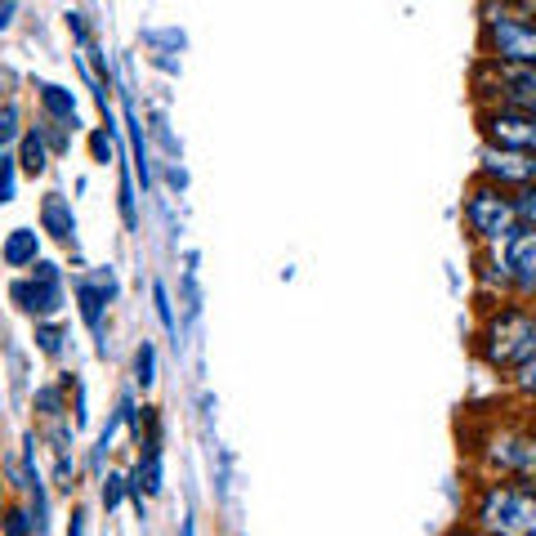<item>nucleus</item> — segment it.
I'll return each instance as SVG.
<instances>
[{
    "mask_svg": "<svg viewBox=\"0 0 536 536\" xmlns=\"http://www.w3.org/2000/svg\"><path fill=\"white\" fill-rule=\"evenodd\" d=\"M474 519L487 536H536V487L492 483L478 496Z\"/></svg>",
    "mask_w": 536,
    "mask_h": 536,
    "instance_id": "nucleus-1",
    "label": "nucleus"
},
{
    "mask_svg": "<svg viewBox=\"0 0 536 536\" xmlns=\"http://www.w3.org/2000/svg\"><path fill=\"white\" fill-rule=\"evenodd\" d=\"M478 349H483L487 367H514L519 371L528 358H536V313H523V309L496 313V318L487 322Z\"/></svg>",
    "mask_w": 536,
    "mask_h": 536,
    "instance_id": "nucleus-2",
    "label": "nucleus"
},
{
    "mask_svg": "<svg viewBox=\"0 0 536 536\" xmlns=\"http://www.w3.org/2000/svg\"><path fill=\"white\" fill-rule=\"evenodd\" d=\"M483 50L492 54V63H523L536 67V27L523 23L510 9L483 5Z\"/></svg>",
    "mask_w": 536,
    "mask_h": 536,
    "instance_id": "nucleus-3",
    "label": "nucleus"
},
{
    "mask_svg": "<svg viewBox=\"0 0 536 536\" xmlns=\"http://www.w3.org/2000/svg\"><path fill=\"white\" fill-rule=\"evenodd\" d=\"M465 224H469V233H474L478 242L501 246L505 237L519 228V210H514V197L505 193V188H496V184L474 188V193L465 197Z\"/></svg>",
    "mask_w": 536,
    "mask_h": 536,
    "instance_id": "nucleus-4",
    "label": "nucleus"
},
{
    "mask_svg": "<svg viewBox=\"0 0 536 536\" xmlns=\"http://www.w3.org/2000/svg\"><path fill=\"white\" fill-rule=\"evenodd\" d=\"M32 268H36L32 277H23V282L9 286V300H14L23 313H32V318H50V313L63 309L59 264H32Z\"/></svg>",
    "mask_w": 536,
    "mask_h": 536,
    "instance_id": "nucleus-5",
    "label": "nucleus"
},
{
    "mask_svg": "<svg viewBox=\"0 0 536 536\" xmlns=\"http://www.w3.org/2000/svg\"><path fill=\"white\" fill-rule=\"evenodd\" d=\"M496 268L501 277L523 295H536V228L519 224L510 237L501 242V255H496Z\"/></svg>",
    "mask_w": 536,
    "mask_h": 536,
    "instance_id": "nucleus-6",
    "label": "nucleus"
},
{
    "mask_svg": "<svg viewBox=\"0 0 536 536\" xmlns=\"http://www.w3.org/2000/svg\"><path fill=\"white\" fill-rule=\"evenodd\" d=\"M478 76H492L496 94H501V108H514V112L536 117V67L492 63V67H478Z\"/></svg>",
    "mask_w": 536,
    "mask_h": 536,
    "instance_id": "nucleus-7",
    "label": "nucleus"
},
{
    "mask_svg": "<svg viewBox=\"0 0 536 536\" xmlns=\"http://www.w3.org/2000/svg\"><path fill=\"white\" fill-rule=\"evenodd\" d=\"M483 134H487V143H492V148L532 152V157H536V117H528V112H514V108L483 112Z\"/></svg>",
    "mask_w": 536,
    "mask_h": 536,
    "instance_id": "nucleus-8",
    "label": "nucleus"
},
{
    "mask_svg": "<svg viewBox=\"0 0 536 536\" xmlns=\"http://www.w3.org/2000/svg\"><path fill=\"white\" fill-rule=\"evenodd\" d=\"M483 175L492 179L496 188H505V184L528 188V184H536V157H532V152L487 148V152H483Z\"/></svg>",
    "mask_w": 536,
    "mask_h": 536,
    "instance_id": "nucleus-9",
    "label": "nucleus"
},
{
    "mask_svg": "<svg viewBox=\"0 0 536 536\" xmlns=\"http://www.w3.org/2000/svg\"><path fill=\"white\" fill-rule=\"evenodd\" d=\"M76 300H81V318L90 322V331H99L103 309L117 300V277H112V268H99V273L81 277V282H76Z\"/></svg>",
    "mask_w": 536,
    "mask_h": 536,
    "instance_id": "nucleus-10",
    "label": "nucleus"
},
{
    "mask_svg": "<svg viewBox=\"0 0 536 536\" xmlns=\"http://www.w3.org/2000/svg\"><path fill=\"white\" fill-rule=\"evenodd\" d=\"M492 461L514 474H536V434H505L492 443Z\"/></svg>",
    "mask_w": 536,
    "mask_h": 536,
    "instance_id": "nucleus-11",
    "label": "nucleus"
},
{
    "mask_svg": "<svg viewBox=\"0 0 536 536\" xmlns=\"http://www.w3.org/2000/svg\"><path fill=\"white\" fill-rule=\"evenodd\" d=\"M143 447H148V452H143V461L130 478V492H134V501H139V510H143V496L161 492V447H157V438H148Z\"/></svg>",
    "mask_w": 536,
    "mask_h": 536,
    "instance_id": "nucleus-12",
    "label": "nucleus"
},
{
    "mask_svg": "<svg viewBox=\"0 0 536 536\" xmlns=\"http://www.w3.org/2000/svg\"><path fill=\"white\" fill-rule=\"evenodd\" d=\"M41 228L50 237H59V242H72L76 237V215H72V206H67L63 193H50L41 201Z\"/></svg>",
    "mask_w": 536,
    "mask_h": 536,
    "instance_id": "nucleus-13",
    "label": "nucleus"
},
{
    "mask_svg": "<svg viewBox=\"0 0 536 536\" xmlns=\"http://www.w3.org/2000/svg\"><path fill=\"white\" fill-rule=\"evenodd\" d=\"M36 255H41V233H32V228H14L5 237V246H0V260L9 268H32Z\"/></svg>",
    "mask_w": 536,
    "mask_h": 536,
    "instance_id": "nucleus-14",
    "label": "nucleus"
},
{
    "mask_svg": "<svg viewBox=\"0 0 536 536\" xmlns=\"http://www.w3.org/2000/svg\"><path fill=\"white\" fill-rule=\"evenodd\" d=\"M36 94H41V108L50 112V121H76V94L72 90H63V85H54V81H41Z\"/></svg>",
    "mask_w": 536,
    "mask_h": 536,
    "instance_id": "nucleus-15",
    "label": "nucleus"
},
{
    "mask_svg": "<svg viewBox=\"0 0 536 536\" xmlns=\"http://www.w3.org/2000/svg\"><path fill=\"white\" fill-rule=\"evenodd\" d=\"M18 166H23L27 175H45V166H50V143L41 139V130H27L23 139H18Z\"/></svg>",
    "mask_w": 536,
    "mask_h": 536,
    "instance_id": "nucleus-16",
    "label": "nucleus"
},
{
    "mask_svg": "<svg viewBox=\"0 0 536 536\" xmlns=\"http://www.w3.org/2000/svg\"><path fill=\"white\" fill-rule=\"evenodd\" d=\"M134 376H139V385L148 389L152 380H157V349H152L148 340L139 344V353H134Z\"/></svg>",
    "mask_w": 536,
    "mask_h": 536,
    "instance_id": "nucleus-17",
    "label": "nucleus"
},
{
    "mask_svg": "<svg viewBox=\"0 0 536 536\" xmlns=\"http://www.w3.org/2000/svg\"><path fill=\"white\" fill-rule=\"evenodd\" d=\"M514 210H519V224L536 228V184H528L519 197H514Z\"/></svg>",
    "mask_w": 536,
    "mask_h": 536,
    "instance_id": "nucleus-18",
    "label": "nucleus"
},
{
    "mask_svg": "<svg viewBox=\"0 0 536 536\" xmlns=\"http://www.w3.org/2000/svg\"><path fill=\"white\" fill-rule=\"evenodd\" d=\"M152 304H157V318H161V327H166L170 335H175V309H170V295H166V286H152Z\"/></svg>",
    "mask_w": 536,
    "mask_h": 536,
    "instance_id": "nucleus-19",
    "label": "nucleus"
},
{
    "mask_svg": "<svg viewBox=\"0 0 536 536\" xmlns=\"http://www.w3.org/2000/svg\"><path fill=\"white\" fill-rule=\"evenodd\" d=\"M14 139H18V108L5 103V108H0V148H9Z\"/></svg>",
    "mask_w": 536,
    "mask_h": 536,
    "instance_id": "nucleus-20",
    "label": "nucleus"
},
{
    "mask_svg": "<svg viewBox=\"0 0 536 536\" xmlns=\"http://www.w3.org/2000/svg\"><path fill=\"white\" fill-rule=\"evenodd\" d=\"M126 492H130L126 478H121V474H108V483H103V505H108V510H117Z\"/></svg>",
    "mask_w": 536,
    "mask_h": 536,
    "instance_id": "nucleus-21",
    "label": "nucleus"
},
{
    "mask_svg": "<svg viewBox=\"0 0 536 536\" xmlns=\"http://www.w3.org/2000/svg\"><path fill=\"white\" fill-rule=\"evenodd\" d=\"M90 148H94V157L108 166L112 152H117V143H112V126H108V130H94V134H90Z\"/></svg>",
    "mask_w": 536,
    "mask_h": 536,
    "instance_id": "nucleus-22",
    "label": "nucleus"
},
{
    "mask_svg": "<svg viewBox=\"0 0 536 536\" xmlns=\"http://www.w3.org/2000/svg\"><path fill=\"white\" fill-rule=\"evenodd\" d=\"M32 523H36V519H27L23 510H9V514H5V532H9V536H32Z\"/></svg>",
    "mask_w": 536,
    "mask_h": 536,
    "instance_id": "nucleus-23",
    "label": "nucleus"
},
{
    "mask_svg": "<svg viewBox=\"0 0 536 536\" xmlns=\"http://www.w3.org/2000/svg\"><path fill=\"white\" fill-rule=\"evenodd\" d=\"M5 201H14V161H0V206H5Z\"/></svg>",
    "mask_w": 536,
    "mask_h": 536,
    "instance_id": "nucleus-24",
    "label": "nucleus"
},
{
    "mask_svg": "<svg viewBox=\"0 0 536 536\" xmlns=\"http://www.w3.org/2000/svg\"><path fill=\"white\" fill-rule=\"evenodd\" d=\"M36 340H41L45 353H59L63 349V331L59 327H36Z\"/></svg>",
    "mask_w": 536,
    "mask_h": 536,
    "instance_id": "nucleus-25",
    "label": "nucleus"
},
{
    "mask_svg": "<svg viewBox=\"0 0 536 536\" xmlns=\"http://www.w3.org/2000/svg\"><path fill=\"white\" fill-rule=\"evenodd\" d=\"M514 385L523 389V394H536V358H528L519 367V376H514Z\"/></svg>",
    "mask_w": 536,
    "mask_h": 536,
    "instance_id": "nucleus-26",
    "label": "nucleus"
},
{
    "mask_svg": "<svg viewBox=\"0 0 536 536\" xmlns=\"http://www.w3.org/2000/svg\"><path fill=\"white\" fill-rule=\"evenodd\" d=\"M67 27H72V36H76V41H90V32H85V14H76V9H72V14H67Z\"/></svg>",
    "mask_w": 536,
    "mask_h": 536,
    "instance_id": "nucleus-27",
    "label": "nucleus"
},
{
    "mask_svg": "<svg viewBox=\"0 0 536 536\" xmlns=\"http://www.w3.org/2000/svg\"><path fill=\"white\" fill-rule=\"evenodd\" d=\"M14 23V0H0V32Z\"/></svg>",
    "mask_w": 536,
    "mask_h": 536,
    "instance_id": "nucleus-28",
    "label": "nucleus"
},
{
    "mask_svg": "<svg viewBox=\"0 0 536 536\" xmlns=\"http://www.w3.org/2000/svg\"><path fill=\"white\" fill-rule=\"evenodd\" d=\"M67 536H85V514H76L72 528H67Z\"/></svg>",
    "mask_w": 536,
    "mask_h": 536,
    "instance_id": "nucleus-29",
    "label": "nucleus"
},
{
    "mask_svg": "<svg viewBox=\"0 0 536 536\" xmlns=\"http://www.w3.org/2000/svg\"><path fill=\"white\" fill-rule=\"evenodd\" d=\"M514 5H519V9H536V0H514Z\"/></svg>",
    "mask_w": 536,
    "mask_h": 536,
    "instance_id": "nucleus-30",
    "label": "nucleus"
}]
</instances>
